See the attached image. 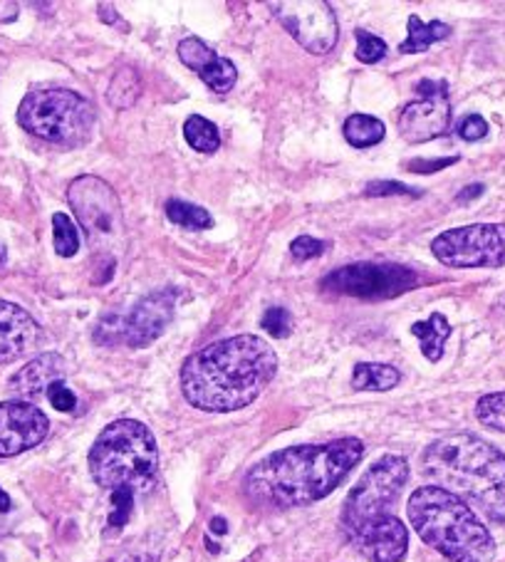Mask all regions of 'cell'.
Here are the masks:
<instances>
[{
    "label": "cell",
    "mask_w": 505,
    "mask_h": 562,
    "mask_svg": "<svg viewBox=\"0 0 505 562\" xmlns=\"http://www.w3.org/2000/svg\"><path fill=\"white\" fill-rule=\"evenodd\" d=\"M100 18L104 23H110V25H116V27H122V31L126 33L130 31V25H126L122 18H120V13H116V8H112V5H106V3H100Z\"/></svg>",
    "instance_id": "e575fe53"
},
{
    "label": "cell",
    "mask_w": 505,
    "mask_h": 562,
    "mask_svg": "<svg viewBox=\"0 0 505 562\" xmlns=\"http://www.w3.org/2000/svg\"><path fill=\"white\" fill-rule=\"evenodd\" d=\"M13 508V503H11V496H8V493L0 488V513H8Z\"/></svg>",
    "instance_id": "74e56055"
},
{
    "label": "cell",
    "mask_w": 505,
    "mask_h": 562,
    "mask_svg": "<svg viewBox=\"0 0 505 562\" xmlns=\"http://www.w3.org/2000/svg\"><path fill=\"white\" fill-rule=\"evenodd\" d=\"M422 100L404 106L400 114V132L406 142L424 144L439 139L451 127V100L446 82H419Z\"/></svg>",
    "instance_id": "4fadbf2b"
},
{
    "label": "cell",
    "mask_w": 505,
    "mask_h": 562,
    "mask_svg": "<svg viewBox=\"0 0 505 562\" xmlns=\"http://www.w3.org/2000/svg\"><path fill=\"white\" fill-rule=\"evenodd\" d=\"M422 280L416 270L396 263H352L319 280V288L335 295L359 300H390L409 293Z\"/></svg>",
    "instance_id": "8fae6325"
},
{
    "label": "cell",
    "mask_w": 505,
    "mask_h": 562,
    "mask_svg": "<svg viewBox=\"0 0 505 562\" xmlns=\"http://www.w3.org/2000/svg\"><path fill=\"white\" fill-rule=\"evenodd\" d=\"M211 528L216 530V532H226V520H223V518H216V520L211 522Z\"/></svg>",
    "instance_id": "f35d334b"
},
{
    "label": "cell",
    "mask_w": 505,
    "mask_h": 562,
    "mask_svg": "<svg viewBox=\"0 0 505 562\" xmlns=\"http://www.w3.org/2000/svg\"><path fill=\"white\" fill-rule=\"evenodd\" d=\"M343 132H345V139L352 144L355 149H367L384 139L386 127L382 120L369 117V114H352V117L345 120Z\"/></svg>",
    "instance_id": "44dd1931"
},
{
    "label": "cell",
    "mask_w": 505,
    "mask_h": 562,
    "mask_svg": "<svg viewBox=\"0 0 505 562\" xmlns=\"http://www.w3.org/2000/svg\"><path fill=\"white\" fill-rule=\"evenodd\" d=\"M0 562H5V558H3V555H0Z\"/></svg>",
    "instance_id": "60d3db41"
},
{
    "label": "cell",
    "mask_w": 505,
    "mask_h": 562,
    "mask_svg": "<svg viewBox=\"0 0 505 562\" xmlns=\"http://www.w3.org/2000/svg\"><path fill=\"white\" fill-rule=\"evenodd\" d=\"M456 161H459L456 157H451V159H439V161H426V159H419V161H412V164H409V169H412V171H416V173H434V171H439V169L451 167V164H456Z\"/></svg>",
    "instance_id": "836d02e7"
},
{
    "label": "cell",
    "mask_w": 505,
    "mask_h": 562,
    "mask_svg": "<svg viewBox=\"0 0 505 562\" xmlns=\"http://www.w3.org/2000/svg\"><path fill=\"white\" fill-rule=\"evenodd\" d=\"M431 486L453 493L491 522H505V457L475 434H451L422 453Z\"/></svg>",
    "instance_id": "277c9868"
},
{
    "label": "cell",
    "mask_w": 505,
    "mask_h": 562,
    "mask_svg": "<svg viewBox=\"0 0 505 562\" xmlns=\"http://www.w3.org/2000/svg\"><path fill=\"white\" fill-rule=\"evenodd\" d=\"M475 419L493 431L505 434V392L481 396L475 404Z\"/></svg>",
    "instance_id": "484cf974"
},
{
    "label": "cell",
    "mask_w": 505,
    "mask_h": 562,
    "mask_svg": "<svg viewBox=\"0 0 505 562\" xmlns=\"http://www.w3.org/2000/svg\"><path fill=\"white\" fill-rule=\"evenodd\" d=\"M167 216L173 226H181L187 231H203L213 226V218L206 209L193 206V203L173 199L167 203Z\"/></svg>",
    "instance_id": "cb8c5ba5"
},
{
    "label": "cell",
    "mask_w": 505,
    "mask_h": 562,
    "mask_svg": "<svg viewBox=\"0 0 505 562\" xmlns=\"http://www.w3.org/2000/svg\"><path fill=\"white\" fill-rule=\"evenodd\" d=\"M489 134V122L481 114H469L459 122V137L465 142H479Z\"/></svg>",
    "instance_id": "1f68e13d"
},
{
    "label": "cell",
    "mask_w": 505,
    "mask_h": 562,
    "mask_svg": "<svg viewBox=\"0 0 505 562\" xmlns=\"http://www.w3.org/2000/svg\"><path fill=\"white\" fill-rule=\"evenodd\" d=\"M412 528L451 562H491L495 542L475 510L439 486H422L406 503Z\"/></svg>",
    "instance_id": "5b68a950"
},
{
    "label": "cell",
    "mask_w": 505,
    "mask_h": 562,
    "mask_svg": "<svg viewBox=\"0 0 505 562\" xmlns=\"http://www.w3.org/2000/svg\"><path fill=\"white\" fill-rule=\"evenodd\" d=\"M67 201L97 256L116 258L126 244L124 213L116 191L100 177L85 173L67 187Z\"/></svg>",
    "instance_id": "ba28073f"
},
{
    "label": "cell",
    "mask_w": 505,
    "mask_h": 562,
    "mask_svg": "<svg viewBox=\"0 0 505 562\" xmlns=\"http://www.w3.org/2000/svg\"><path fill=\"white\" fill-rule=\"evenodd\" d=\"M18 124L33 137L63 147H82L92 139L97 112L92 102L67 87H41L23 97Z\"/></svg>",
    "instance_id": "52a82bcc"
},
{
    "label": "cell",
    "mask_w": 505,
    "mask_h": 562,
    "mask_svg": "<svg viewBox=\"0 0 505 562\" xmlns=\"http://www.w3.org/2000/svg\"><path fill=\"white\" fill-rule=\"evenodd\" d=\"M53 246L60 258H72L80 250V234H77L75 221L67 213L53 216Z\"/></svg>",
    "instance_id": "d4e9b609"
},
{
    "label": "cell",
    "mask_w": 505,
    "mask_h": 562,
    "mask_svg": "<svg viewBox=\"0 0 505 562\" xmlns=\"http://www.w3.org/2000/svg\"><path fill=\"white\" fill-rule=\"evenodd\" d=\"M278 355L258 335H238L206 345L181 364V392L191 406L211 414L246 409L268 390Z\"/></svg>",
    "instance_id": "7a4b0ae2"
},
{
    "label": "cell",
    "mask_w": 505,
    "mask_h": 562,
    "mask_svg": "<svg viewBox=\"0 0 505 562\" xmlns=\"http://www.w3.org/2000/svg\"><path fill=\"white\" fill-rule=\"evenodd\" d=\"M481 193H483V187H481V183H473V187H465V189H463V193H459V199H456V201H459V203H465V201H471V199H479Z\"/></svg>",
    "instance_id": "d590c367"
},
{
    "label": "cell",
    "mask_w": 505,
    "mask_h": 562,
    "mask_svg": "<svg viewBox=\"0 0 505 562\" xmlns=\"http://www.w3.org/2000/svg\"><path fill=\"white\" fill-rule=\"evenodd\" d=\"M65 376H67L65 357L57 352H45L27 362L23 370H18L11 376V382H8V390H11L21 402L33 404L35 400L45 396L55 382H63Z\"/></svg>",
    "instance_id": "e0dca14e"
},
{
    "label": "cell",
    "mask_w": 505,
    "mask_h": 562,
    "mask_svg": "<svg viewBox=\"0 0 505 562\" xmlns=\"http://www.w3.org/2000/svg\"><path fill=\"white\" fill-rule=\"evenodd\" d=\"M110 562H157L152 555H144V552H130V555H120Z\"/></svg>",
    "instance_id": "8d00e7d4"
},
{
    "label": "cell",
    "mask_w": 505,
    "mask_h": 562,
    "mask_svg": "<svg viewBox=\"0 0 505 562\" xmlns=\"http://www.w3.org/2000/svg\"><path fill=\"white\" fill-rule=\"evenodd\" d=\"M323 250H325L323 240H317L313 236H300L293 240V246H290V254H293V258L300 260V263H303V260L323 256Z\"/></svg>",
    "instance_id": "4dcf8cb0"
},
{
    "label": "cell",
    "mask_w": 505,
    "mask_h": 562,
    "mask_svg": "<svg viewBox=\"0 0 505 562\" xmlns=\"http://www.w3.org/2000/svg\"><path fill=\"white\" fill-rule=\"evenodd\" d=\"M390 193H404V196H409L414 189L396 181H374L367 187V196H390Z\"/></svg>",
    "instance_id": "d6a6232c"
},
{
    "label": "cell",
    "mask_w": 505,
    "mask_h": 562,
    "mask_svg": "<svg viewBox=\"0 0 505 562\" xmlns=\"http://www.w3.org/2000/svg\"><path fill=\"white\" fill-rule=\"evenodd\" d=\"M362 457L364 443L355 436L290 446L258 461L243 479V493L258 508H303L327 498Z\"/></svg>",
    "instance_id": "6da1fadb"
},
{
    "label": "cell",
    "mask_w": 505,
    "mask_h": 562,
    "mask_svg": "<svg viewBox=\"0 0 505 562\" xmlns=\"http://www.w3.org/2000/svg\"><path fill=\"white\" fill-rule=\"evenodd\" d=\"M409 333L419 340L422 355L429 362H439L444 357V345L451 337V323L441 313H431V317L414 323Z\"/></svg>",
    "instance_id": "ac0fdd59"
},
{
    "label": "cell",
    "mask_w": 505,
    "mask_h": 562,
    "mask_svg": "<svg viewBox=\"0 0 505 562\" xmlns=\"http://www.w3.org/2000/svg\"><path fill=\"white\" fill-rule=\"evenodd\" d=\"M173 310H177V290H157V293L142 297L126 313H106L94 327V342L102 347L124 345L132 350H142L167 333Z\"/></svg>",
    "instance_id": "9c48e42d"
},
{
    "label": "cell",
    "mask_w": 505,
    "mask_h": 562,
    "mask_svg": "<svg viewBox=\"0 0 505 562\" xmlns=\"http://www.w3.org/2000/svg\"><path fill=\"white\" fill-rule=\"evenodd\" d=\"M139 94H142L139 72L134 70V67H122V70L112 77L106 100H110L114 110H130V106L139 100Z\"/></svg>",
    "instance_id": "7402d4cb"
},
{
    "label": "cell",
    "mask_w": 505,
    "mask_h": 562,
    "mask_svg": "<svg viewBox=\"0 0 505 562\" xmlns=\"http://www.w3.org/2000/svg\"><path fill=\"white\" fill-rule=\"evenodd\" d=\"M183 139L189 142L191 149L201 154H216L221 147V134L213 122H209L201 114H191V117L183 122Z\"/></svg>",
    "instance_id": "603a6c76"
},
{
    "label": "cell",
    "mask_w": 505,
    "mask_h": 562,
    "mask_svg": "<svg viewBox=\"0 0 505 562\" xmlns=\"http://www.w3.org/2000/svg\"><path fill=\"white\" fill-rule=\"evenodd\" d=\"M50 434V419L31 402H0V459H11L41 446Z\"/></svg>",
    "instance_id": "5bb4252c"
},
{
    "label": "cell",
    "mask_w": 505,
    "mask_h": 562,
    "mask_svg": "<svg viewBox=\"0 0 505 562\" xmlns=\"http://www.w3.org/2000/svg\"><path fill=\"white\" fill-rule=\"evenodd\" d=\"M5 263H8V248H5L3 240H0V268H3Z\"/></svg>",
    "instance_id": "ab89813d"
},
{
    "label": "cell",
    "mask_w": 505,
    "mask_h": 562,
    "mask_svg": "<svg viewBox=\"0 0 505 562\" xmlns=\"http://www.w3.org/2000/svg\"><path fill=\"white\" fill-rule=\"evenodd\" d=\"M451 35V27L441 23V21H431V23H422L419 18L412 15L409 18V35L406 41L400 45V53L412 55V53H424L429 50L434 43H441Z\"/></svg>",
    "instance_id": "ffe728a7"
},
{
    "label": "cell",
    "mask_w": 505,
    "mask_h": 562,
    "mask_svg": "<svg viewBox=\"0 0 505 562\" xmlns=\"http://www.w3.org/2000/svg\"><path fill=\"white\" fill-rule=\"evenodd\" d=\"M402 382V372L392 364L359 362L352 372V390L357 392H390Z\"/></svg>",
    "instance_id": "d6986e66"
},
{
    "label": "cell",
    "mask_w": 505,
    "mask_h": 562,
    "mask_svg": "<svg viewBox=\"0 0 505 562\" xmlns=\"http://www.w3.org/2000/svg\"><path fill=\"white\" fill-rule=\"evenodd\" d=\"M431 254L449 268H503L505 223H473L444 231L434 238Z\"/></svg>",
    "instance_id": "30bf717a"
},
{
    "label": "cell",
    "mask_w": 505,
    "mask_h": 562,
    "mask_svg": "<svg viewBox=\"0 0 505 562\" xmlns=\"http://www.w3.org/2000/svg\"><path fill=\"white\" fill-rule=\"evenodd\" d=\"M87 461L97 486L110 493H132L137 498L157 486V439L149 426L137 419L106 424L94 439Z\"/></svg>",
    "instance_id": "8992f818"
},
{
    "label": "cell",
    "mask_w": 505,
    "mask_h": 562,
    "mask_svg": "<svg viewBox=\"0 0 505 562\" xmlns=\"http://www.w3.org/2000/svg\"><path fill=\"white\" fill-rule=\"evenodd\" d=\"M270 11L307 53L327 55L337 45V15L323 0H285L270 5Z\"/></svg>",
    "instance_id": "7c38bea8"
},
{
    "label": "cell",
    "mask_w": 505,
    "mask_h": 562,
    "mask_svg": "<svg viewBox=\"0 0 505 562\" xmlns=\"http://www.w3.org/2000/svg\"><path fill=\"white\" fill-rule=\"evenodd\" d=\"M406 481L409 461L386 453L349 491L339 522L345 538L369 562H402L409 552V530L392 513Z\"/></svg>",
    "instance_id": "3957f363"
},
{
    "label": "cell",
    "mask_w": 505,
    "mask_h": 562,
    "mask_svg": "<svg viewBox=\"0 0 505 562\" xmlns=\"http://www.w3.org/2000/svg\"><path fill=\"white\" fill-rule=\"evenodd\" d=\"M112 516H110V528H122L132 516L134 508V496L132 493H112Z\"/></svg>",
    "instance_id": "f546056e"
},
{
    "label": "cell",
    "mask_w": 505,
    "mask_h": 562,
    "mask_svg": "<svg viewBox=\"0 0 505 562\" xmlns=\"http://www.w3.org/2000/svg\"><path fill=\"white\" fill-rule=\"evenodd\" d=\"M43 342V327L21 305L0 300V364H11Z\"/></svg>",
    "instance_id": "9a60e30c"
},
{
    "label": "cell",
    "mask_w": 505,
    "mask_h": 562,
    "mask_svg": "<svg viewBox=\"0 0 505 562\" xmlns=\"http://www.w3.org/2000/svg\"><path fill=\"white\" fill-rule=\"evenodd\" d=\"M260 327L266 329L268 335H273L276 340H285L293 333V317L285 307H270L266 310L263 319H260Z\"/></svg>",
    "instance_id": "83f0119b"
},
{
    "label": "cell",
    "mask_w": 505,
    "mask_h": 562,
    "mask_svg": "<svg viewBox=\"0 0 505 562\" xmlns=\"http://www.w3.org/2000/svg\"><path fill=\"white\" fill-rule=\"evenodd\" d=\"M47 402H50L57 412H75L77 406V396L72 394L70 386H67L65 382H55L50 390H47Z\"/></svg>",
    "instance_id": "f1b7e54d"
},
{
    "label": "cell",
    "mask_w": 505,
    "mask_h": 562,
    "mask_svg": "<svg viewBox=\"0 0 505 562\" xmlns=\"http://www.w3.org/2000/svg\"><path fill=\"white\" fill-rule=\"evenodd\" d=\"M357 37V60L364 63V65H374L382 60V57L386 55V43L382 41V37H377L372 33H367L359 27V31L355 33Z\"/></svg>",
    "instance_id": "4316f807"
},
{
    "label": "cell",
    "mask_w": 505,
    "mask_h": 562,
    "mask_svg": "<svg viewBox=\"0 0 505 562\" xmlns=\"http://www.w3.org/2000/svg\"><path fill=\"white\" fill-rule=\"evenodd\" d=\"M179 60L197 72L209 90L218 94L231 92L238 80L236 65L209 47L201 37H187L179 43Z\"/></svg>",
    "instance_id": "2e32d148"
}]
</instances>
